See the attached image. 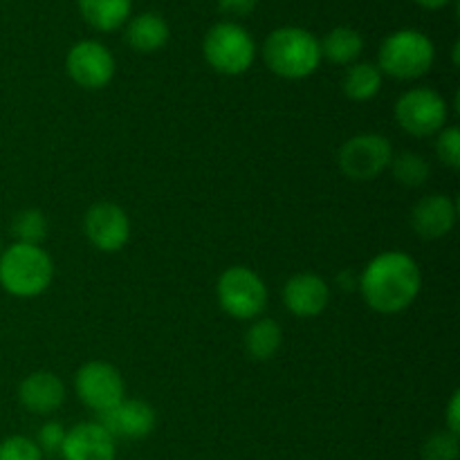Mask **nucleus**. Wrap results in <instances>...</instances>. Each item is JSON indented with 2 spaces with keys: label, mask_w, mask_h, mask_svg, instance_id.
Masks as SVG:
<instances>
[{
  "label": "nucleus",
  "mask_w": 460,
  "mask_h": 460,
  "mask_svg": "<svg viewBox=\"0 0 460 460\" xmlns=\"http://www.w3.org/2000/svg\"><path fill=\"white\" fill-rule=\"evenodd\" d=\"M84 234L99 252L115 254L124 250L130 238V220L115 202H97L84 218Z\"/></svg>",
  "instance_id": "obj_11"
},
{
  "label": "nucleus",
  "mask_w": 460,
  "mask_h": 460,
  "mask_svg": "<svg viewBox=\"0 0 460 460\" xmlns=\"http://www.w3.org/2000/svg\"><path fill=\"white\" fill-rule=\"evenodd\" d=\"M436 155L449 169H460V130L458 126H445L436 139Z\"/></svg>",
  "instance_id": "obj_26"
},
{
  "label": "nucleus",
  "mask_w": 460,
  "mask_h": 460,
  "mask_svg": "<svg viewBox=\"0 0 460 460\" xmlns=\"http://www.w3.org/2000/svg\"><path fill=\"white\" fill-rule=\"evenodd\" d=\"M66 70L76 85L85 90H102L115 76V57L99 40H81L67 52Z\"/></svg>",
  "instance_id": "obj_10"
},
{
  "label": "nucleus",
  "mask_w": 460,
  "mask_h": 460,
  "mask_svg": "<svg viewBox=\"0 0 460 460\" xmlns=\"http://www.w3.org/2000/svg\"><path fill=\"white\" fill-rule=\"evenodd\" d=\"M54 277V263L39 245L12 243L0 254V286L7 295L31 299L43 295Z\"/></svg>",
  "instance_id": "obj_2"
},
{
  "label": "nucleus",
  "mask_w": 460,
  "mask_h": 460,
  "mask_svg": "<svg viewBox=\"0 0 460 460\" xmlns=\"http://www.w3.org/2000/svg\"><path fill=\"white\" fill-rule=\"evenodd\" d=\"M63 440H66V427L61 422L52 420L40 427L36 445H39L43 454H61Z\"/></svg>",
  "instance_id": "obj_27"
},
{
  "label": "nucleus",
  "mask_w": 460,
  "mask_h": 460,
  "mask_svg": "<svg viewBox=\"0 0 460 460\" xmlns=\"http://www.w3.org/2000/svg\"><path fill=\"white\" fill-rule=\"evenodd\" d=\"M102 422L111 431L112 438L142 440L155 429V409L144 400H121L115 409L99 413Z\"/></svg>",
  "instance_id": "obj_14"
},
{
  "label": "nucleus",
  "mask_w": 460,
  "mask_h": 460,
  "mask_svg": "<svg viewBox=\"0 0 460 460\" xmlns=\"http://www.w3.org/2000/svg\"><path fill=\"white\" fill-rule=\"evenodd\" d=\"M456 202L449 196H427L416 202L411 209V227L413 232L427 241H436V238L447 236L456 225Z\"/></svg>",
  "instance_id": "obj_15"
},
{
  "label": "nucleus",
  "mask_w": 460,
  "mask_h": 460,
  "mask_svg": "<svg viewBox=\"0 0 460 460\" xmlns=\"http://www.w3.org/2000/svg\"><path fill=\"white\" fill-rule=\"evenodd\" d=\"M382 79L385 76H382L380 67L373 66V63H353L346 70L341 88H344V94L350 102H371L382 90Z\"/></svg>",
  "instance_id": "obj_21"
},
{
  "label": "nucleus",
  "mask_w": 460,
  "mask_h": 460,
  "mask_svg": "<svg viewBox=\"0 0 460 460\" xmlns=\"http://www.w3.org/2000/svg\"><path fill=\"white\" fill-rule=\"evenodd\" d=\"M322 58L335 63V66H350L358 61L364 49V39L353 27H335L319 40Z\"/></svg>",
  "instance_id": "obj_19"
},
{
  "label": "nucleus",
  "mask_w": 460,
  "mask_h": 460,
  "mask_svg": "<svg viewBox=\"0 0 460 460\" xmlns=\"http://www.w3.org/2000/svg\"><path fill=\"white\" fill-rule=\"evenodd\" d=\"M447 102L434 88H411L395 103V119L400 128L413 137L438 135L447 124Z\"/></svg>",
  "instance_id": "obj_8"
},
{
  "label": "nucleus",
  "mask_w": 460,
  "mask_h": 460,
  "mask_svg": "<svg viewBox=\"0 0 460 460\" xmlns=\"http://www.w3.org/2000/svg\"><path fill=\"white\" fill-rule=\"evenodd\" d=\"M391 160H394V148L380 133H362L346 139L337 155L341 173L355 182L380 178L391 166Z\"/></svg>",
  "instance_id": "obj_7"
},
{
  "label": "nucleus",
  "mask_w": 460,
  "mask_h": 460,
  "mask_svg": "<svg viewBox=\"0 0 460 460\" xmlns=\"http://www.w3.org/2000/svg\"><path fill=\"white\" fill-rule=\"evenodd\" d=\"M328 301H331V288L319 274L299 272L288 279L283 288V304L295 317H317L326 310Z\"/></svg>",
  "instance_id": "obj_13"
},
{
  "label": "nucleus",
  "mask_w": 460,
  "mask_h": 460,
  "mask_svg": "<svg viewBox=\"0 0 460 460\" xmlns=\"http://www.w3.org/2000/svg\"><path fill=\"white\" fill-rule=\"evenodd\" d=\"M205 61L218 75L238 76L254 63L256 45L250 31L236 22H216L202 40Z\"/></svg>",
  "instance_id": "obj_5"
},
{
  "label": "nucleus",
  "mask_w": 460,
  "mask_h": 460,
  "mask_svg": "<svg viewBox=\"0 0 460 460\" xmlns=\"http://www.w3.org/2000/svg\"><path fill=\"white\" fill-rule=\"evenodd\" d=\"M169 22L160 16V13H139L133 21L128 22V30H126V40H128L130 48L135 52L151 54L157 49L164 48L169 43Z\"/></svg>",
  "instance_id": "obj_17"
},
{
  "label": "nucleus",
  "mask_w": 460,
  "mask_h": 460,
  "mask_svg": "<svg viewBox=\"0 0 460 460\" xmlns=\"http://www.w3.org/2000/svg\"><path fill=\"white\" fill-rule=\"evenodd\" d=\"M358 286L368 308L380 314H398L420 295V265L404 252H382L368 261Z\"/></svg>",
  "instance_id": "obj_1"
},
{
  "label": "nucleus",
  "mask_w": 460,
  "mask_h": 460,
  "mask_svg": "<svg viewBox=\"0 0 460 460\" xmlns=\"http://www.w3.org/2000/svg\"><path fill=\"white\" fill-rule=\"evenodd\" d=\"M63 460H115L117 445L111 431L99 422H79L66 431Z\"/></svg>",
  "instance_id": "obj_12"
},
{
  "label": "nucleus",
  "mask_w": 460,
  "mask_h": 460,
  "mask_svg": "<svg viewBox=\"0 0 460 460\" xmlns=\"http://www.w3.org/2000/svg\"><path fill=\"white\" fill-rule=\"evenodd\" d=\"M391 171H394V178L398 180L404 187H422V184L429 180L431 166L429 162L425 160L418 153H400V155H394L391 160Z\"/></svg>",
  "instance_id": "obj_22"
},
{
  "label": "nucleus",
  "mask_w": 460,
  "mask_h": 460,
  "mask_svg": "<svg viewBox=\"0 0 460 460\" xmlns=\"http://www.w3.org/2000/svg\"><path fill=\"white\" fill-rule=\"evenodd\" d=\"M0 460H43V452L27 436H9L0 440Z\"/></svg>",
  "instance_id": "obj_25"
},
{
  "label": "nucleus",
  "mask_w": 460,
  "mask_h": 460,
  "mask_svg": "<svg viewBox=\"0 0 460 460\" xmlns=\"http://www.w3.org/2000/svg\"><path fill=\"white\" fill-rule=\"evenodd\" d=\"M447 431H452V434L458 436L460 431V395L458 391L452 395V400H449V407H447Z\"/></svg>",
  "instance_id": "obj_29"
},
{
  "label": "nucleus",
  "mask_w": 460,
  "mask_h": 460,
  "mask_svg": "<svg viewBox=\"0 0 460 460\" xmlns=\"http://www.w3.org/2000/svg\"><path fill=\"white\" fill-rule=\"evenodd\" d=\"M12 234L16 243L39 245L48 238V218L40 209H22L13 216Z\"/></svg>",
  "instance_id": "obj_23"
},
{
  "label": "nucleus",
  "mask_w": 460,
  "mask_h": 460,
  "mask_svg": "<svg viewBox=\"0 0 460 460\" xmlns=\"http://www.w3.org/2000/svg\"><path fill=\"white\" fill-rule=\"evenodd\" d=\"M133 0H79V12L90 27L115 31L128 21Z\"/></svg>",
  "instance_id": "obj_18"
},
{
  "label": "nucleus",
  "mask_w": 460,
  "mask_h": 460,
  "mask_svg": "<svg viewBox=\"0 0 460 460\" xmlns=\"http://www.w3.org/2000/svg\"><path fill=\"white\" fill-rule=\"evenodd\" d=\"M263 57L270 70L283 79H305L322 63L319 40L301 27H279L268 36Z\"/></svg>",
  "instance_id": "obj_3"
},
{
  "label": "nucleus",
  "mask_w": 460,
  "mask_h": 460,
  "mask_svg": "<svg viewBox=\"0 0 460 460\" xmlns=\"http://www.w3.org/2000/svg\"><path fill=\"white\" fill-rule=\"evenodd\" d=\"M75 391L85 407L97 413H106L124 400L126 385L121 373L112 364L94 359L76 371Z\"/></svg>",
  "instance_id": "obj_9"
},
{
  "label": "nucleus",
  "mask_w": 460,
  "mask_h": 460,
  "mask_svg": "<svg viewBox=\"0 0 460 460\" xmlns=\"http://www.w3.org/2000/svg\"><path fill=\"white\" fill-rule=\"evenodd\" d=\"M18 400L27 411L36 416H48L61 409L66 402V385L49 371L30 373L18 386Z\"/></svg>",
  "instance_id": "obj_16"
},
{
  "label": "nucleus",
  "mask_w": 460,
  "mask_h": 460,
  "mask_svg": "<svg viewBox=\"0 0 460 460\" xmlns=\"http://www.w3.org/2000/svg\"><path fill=\"white\" fill-rule=\"evenodd\" d=\"M218 4L225 13H234V16H247V13L254 12V7L259 4V0H218Z\"/></svg>",
  "instance_id": "obj_28"
},
{
  "label": "nucleus",
  "mask_w": 460,
  "mask_h": 460,
  "mask_svg": "<svg viewBox=\"0 0 460 460\" xmlns=\"http://www.w3.org/2000/svg\"><path fill=\"white\" fill-rule=\"evenodd\" d=\"M434 58L436 49L429 36L418 30H400L382 40L377 67L382 75L409 81L425 76L434 66Z\"/></svg>",
  "instance_id": "obj_4"
},
{
  "label": "nucleus",
  "mask_w": 460,
  "mask_h": 460,
  "mask_svg": "<svg viewBox=\"0 0 460 460\" xmlns=\"http://www.w3.org/2000/svg\"><path fill=\"white\" fill-rule=\"evenodd\" d=\"M416 3L425 9H440V7H445L449 0H416Z\"/></svg>",
  "instance_id": "obj_30"
},
{
  "label": "nucleus",
  "mask_w": 460,
  "mask_h": 460,
  "mask_svg": "<svg viewBox=\"0 0 460 460\" xmlns=\"http://www.w3.org/2000/svg\"><path fill=\"white\" fill-rule=\"evenodd\" d=\"M458 436L452 431H438L422 445V460H458Z\"/></svg>",
  "instance_id": "obj_24"
},
{
  "label": "nucleus",
  "mask_w": 460,
  "mask_h": 460,
  "mask_svg": "<svg viewBox=\"0 0 460 460\" xmlns=\"http://www.w3.org/2000/svg\"><path fill=\"white\" fill-rule=\"evenodd\" d=\"M216 295H218L220 308L229 317L241 319V322L259 319L268 305V288L263 279L245 265H234L225 270L216 286Z\"/></svg>",
  "instance_id": "obj_6"
},
{
  "label": "nucleus",
  "mask_w": 460,
  "mask_h": 460,
  "mask_svg": "<svg viewBox=\"0 0 460 460\" xmlns=\"http://www.w3.org/2000/svg\"><path fill=\"white\" fill-rule=\"evenodd\" d=\"M0 254H3V243H0Z\"/></svg>",
  "instance_id": "obj_31"
},
{
  "label": "nucleus",
  "mask_w": 460,
  "mask_h": 460,
  "mask_svg": "<svg viewBox=\"0 0 460 460\" xmlns=\"http://www.w3.org/2000/svg\"><path fill=\"white\" fill-rule=\"evenodd\" d=\"M283 344V331L274 319H254L245 332V350L256 362H268Z\"/></svg>",
  "instance_id": "obj_20"
}]
</instances>
